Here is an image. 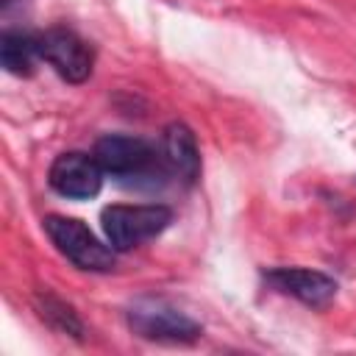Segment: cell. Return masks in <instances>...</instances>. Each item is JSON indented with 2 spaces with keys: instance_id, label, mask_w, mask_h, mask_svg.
I'll use <instances>...</instances> for the list:
<instances>
[{
  "instance_id": "cell-10",
  "label": "cell",
  "mask_w": 356,
  "mask_h": 356,
  "mask_svg": "<svg viewBox=\"0 0 356 356\" xmlns=\"http://www.w3.org/2000/svg\"><path fill=\"white\" fill-rule=\"evenodd\" d=\"M33 306H36V314L53 328V331H58V334H64V337H72V339H83V323H81V317H78V312L67 303V300H61L58 295H53V292H36L33 295Z\"/></svg>"
},
{
  "instance_id": "cell-5",
  "label": "cell",
  "mask_w": 356,
  "mask_h": 356,
  "mask_svg": "<svg viewBox=\"0 0 356 356\" xmlns=\"http://www.w3.org/2000/svg\"><path fill=\"white\" fill-rule=\"evenodd\" d=\"M39 44H42V61H47L67 83H83L92 75L95 50L72 28L64 25L47 28L39 33Z\"/></svg>"
},
{
  "instance_id": "cell-4",
  "label": "cell",
  "mask_w": 356,
  "mask_h": 356,
  "mask_svg": "<svg viewBox=\"0 0 356 356\" xmlns=\"http://www.w3.org/2000/svg\"><path fill=\"white\" fill-rule=\"evenodd\" d=\"M44 234L50 236V242L56 245V250L70 259L78 270H89V273H108L114 270V248L108 242H103L86 222L75 220V217H64V214H47L42 220Z\"/></svg>"
},
{
  "instance_id": "cell-9",
  "label": "cell",
  "mask_w": 356,
  "mask_h": 356,
  "mask_svg": "<svg viewBox=\"0 0 356 356\" xmlns=\"http://www.w3.org/2000/svg\"><path fill=\"white\" fill-rule=\"evenodd\" d=\"M0 61L6 72L11 75H31L33 67L42 61V44L39 33L33 31H19V28H6L0 36Z\"/></svg>"
},
{
  "instance_id": "cell-11",
  "label": "cell",
  "mask_w": 356,
  "mask_h": 356,
  "mask_svg": "<svg viewBox=\"0 0 356 356\" xmlns=\"http://www.w3.org/2000/svg\"><path fill=\"white\" fill-rule=\"evenodd\" d=\"M11 3H14V0H3V6H11Z\"/></svg>"
},
{
  "instance_id": "cell-1",
  "label": "cell",
  "mask_w": 356,
  "mask_h": 356,
  "mask_svg": "<svg viewBox=\"0 0 356 356\" xmlns=\"http://www.w3.org/2000/svg\"><path fill=\"white\" fill-rule=\"evenodd\" d=\"M95 159L103 172L128 189H159L172 175L164 164L161 147L131 134H106L95 142Z\"/></svg>"
},
{
  "instance_id": "cell-3",
  "label": "cell",
  "mask_w": 356,
  "mask_h": 356,
  "mask_svg": "<svg viewBox=\"0 0 356 356\" xmlns=\"http://www.w3.org/2000/svg\"><path fill=\"white\" fill-rule=\"evenodd\" d=\"M100 222L106 242L125 253L156 239L172 222V209L164 203H114L103 209Z\"/></svg>"
},
{
  "instance_id": "cell-8",
  "label": "cell",
  "mask_w": 356,
  "mask_h": 356,
  "mask_svg": "<svg viewBox=\"0 0 356 356\" xmlns=\"http://www.w3.org/2000/svg\"><path fill=\"white\" fill-rule=\"evenodd\" d=\"M159 147H161L164 164H167L172 178L184 181L189 186L200 178V147H197V139L186 122H170L161 131Z\"/></svg>"
},
{
  "instance_id": "cell-7",
  "label": "cell",
  "mask_w": 356,
  "mask_h": 356,
  "mask_svg": "<svg viewBox=\"0 0 356 356\" xmlns=\"http://www.w3.org/2000/svg\"><path fill=\"white\" fill-rule=\"evenodd\" d=\"M264 284L312 309L328 306L339 289L328 273L312 270V267H270L264 270Z\"/></svg>"
},
{
  "instance_id": "cell-6",
  "label": "cell",
  "mask_w": 356,
  "mask_h": 356,
  "mask_svg": "<svg viewBox=\"0 0 356 356\" xmlns=\"http://www.w3.org/2000/svg\"><path fill=\"white\" fill-rule=\"evenodd\" d=\"M103 167L95 159V153H81V150H67L58 153L47 170V184L56 195L67 200H89L103 189Z\"/></svg>"
},
{
  "instance_id": "cell-2",
  "label": "cell",
  "mask_w": 356,
  "mask_h": 356,
  "mask_svg": "<svg viewBox=\"0 0 356 356\" xmlns=\"http://www.w3.org/2000/svg\"><path fill=\"white\" fill-rule=\"evenodd\" d=\"M125 323L128 328L147 339V342H164V345H189L203 337V325L189 317L184 309L164 298H136L125 309Z\"/></svg>"
}]
</instances>
